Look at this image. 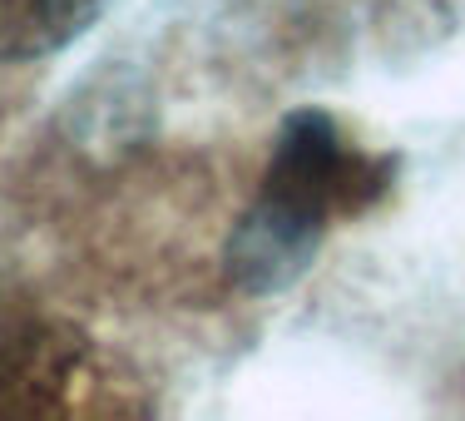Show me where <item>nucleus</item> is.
Listing matches in <instances>:
<instances>
[{"label":"nucleus","mask_w":465,"mask_h":421,"mask_svg":"<svg viewBox=\"0 0 465 421\" xmlns=\"http://www.w3.org/2000/svg\"><path fill=\"white\" fill-rule=\"evenodd\" d=\"M391 188V159L341 135L327 109H297L272 139L258 198L228 238V273L242 293H278L312 263L337 218L367 214Z\"/></svg>","instance_id":"1"},{"label":"nucleus","mask_w":465,"mask_h":421,"mask_svg":"<svg viewBox=\"0 0 465 421\" xmlns=\"http://www.w3.org/2000/svg\"><path fill=\"white\" fill-rule=\"evenodd\" d=\"M109 0H0V65H30L64 50L104 15Z\"/></svg>","instance_id":"2"}]
</instances>
